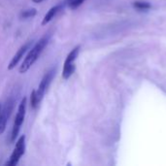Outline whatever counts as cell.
<instances>
[{"mask_svg": "<svg viewBox=\"0 0 166 166\" xmlns=\"http://www.w3.org/2000/svg\"><path fill=\"white\" fill-rule=\"evenodd\" d=\"M133 6L137 9H140V10H148L152 7L151 4L149 2H146V1H135L133 3Z\"/></svg>", "mask_w": 166, "mask_h": 166, "instance_id": "7c38bea8", "label": "cell"}, {"mask_svg": "<svg viewBox=\"0 0 166 166\" xmlns=\"http://www.w3.org/2000/svg\"><path fill=\"white\" fill-rule=\"evenodd\" d=\"M61 8H62V5H56V6L51 7V8L48 11V12H47V14L45 15L41 25H46L47 24H49V22L55 18V15L58 14L59 11L61 10Z\"/></svg>", "mask_w": 166, "mask_h": 166, "instance_id": "52a82bcc", "label": "cell"}, {"mask_svg": "<svg viewBox=\"0 0 166 166\" xmlns=\"http://www.w3.org/2000/svg\"><path fill=\"white\" fill-rule=\"evenodd\" d=\"M37 14V11L35 8H30V9H26L24 10L21 13V19H28V18H33L35 17Z\"/></svg>", "mask_w": 166, "mask_h": 166, "instance_id": "30bf717a", "label": "cell"}, {"mask_svg": "<svg viewBox=\"0 0 166 166\" xmlns=\"http://www.w3.org/2000/svg\"><path fill=\"white\" fill-rule=\"evenodd\" d=\"M0 111H1V106H0Z\"/></svg>", "mask_w": 166, "mask_h": 166, "instance_id": "9a60e30c", "label": "cell"}, {"mask_svg": "<svg viewBox=\"0 0 166 166\" xmlns=\"http://www.w3.org/2000/svg\"><path fill=\"white\" fill-rule=\"evenodd\" d=\"M32 1L34 3H41L42 1H44V0H32Z\"/></svg>", "mask_w": 166, "mask_h": 166, "instance_id": "5bb4252c", "label": "cell"}, {"mask_svg": "<svg viewBox=\"0 0 166 166\" xmlns=\"http://www.w3.org/2000/svg\"><path fill=\"white\" fill-rule=\"evenodd\" d=\"M48 45V38L47 37H43L39 40V41L35 44V46L29 51V53L27 54L26 58H25L22 64L20 67V73L21 74H25L29 70V68L35 63L36 60L39 58L40 55L45 49L46 46Z\"/></svg>", "mask_w": 166, "mask_h": 166, "instance_id": "6da1fadb", "label": "cell"}, {"mask_svg": "<svg viewBox=\"0 0 166 166\" xmlns=\"http://www.w3.org/2000/svg\"><path fill=\"white\" fill-rule=\"evenodd\" d=\"M31 43L32 42H27L26 44L22 45L21 47L18 50V51H17L16 55H14V58H12V60L10 61V63L8 65V70H13L14 68L16 67V65L19 63V61L21 59V58L24 56V55L26 53V51L29 49Z\"/></svg>", "mask_w": 166, "mask_h": 166, "instance_id": "8992f818", "label": "cell"}, {"mask_svg": "<svg viewBox=\"0 0 166 166\" xmlns=\"http://www.w3.org/2000/svg\"><path fill=\"white\" fill-rule=\"evenodd\" d=\"M55 75V68H51V69L46 73L44 75V77L42 78L41 82H40V84H39L38 89H36L37 96H38V99L40 102H41V100L43 99L45 92L47 91L49 85H50L51 82L53 81Z\"/></svg>", "mask_w": 166, "mask_h": 166, "instance_id": "277c9868", "label": "cell"}, {"mask_svg": "<svg viewBox=\"0 0 166 166\" xmlns=\"http://www.w3.org/2000/svg\"><path fill=\"white\" fill-rule=\"evenodd\" d=\"M80 46H77V47L74 48L69 54H68V55L66 56L65 58V61H64V64L63 65H67V64H72L75 62V60L77 59L78 55H79V53H80Z\"/></svg>", "mask_w": 166, "mask_h": 166, "instance_id": "ba28073f", "label": "cell"}, {"mask_svg": "<svg viewBox=\"0 0 166 166\" xmlns=\"http://www.w3.org/2000/svg\"><path fill=\"white\" fill-rule=\"evenodd\" d=\"M14 102L12 100H8L5 104L4 108L0 111V134H2L7 126L8 119L11 116V113L13 111Z\"/></svg>", "mask_w": 166, "mask_h": 166, "instance_id": "5b68a950", "label": "cell"}, {"mask_svg": "<svg viewBox=\"0 0 166 166\" xmlns=\"http://www.w3.org/2000/svg\"><path fill=\"white\" fill-rule=\"evenodd\" d=\"M25 111H26V97H24L20 103L18 113H17L16 118H15L14 126L12 129V135H11V141L12 142H15L17 137L19 135L21 126V124L24 123L25 118Z\"/></svg>", "mask_w": 166, "mask_h": 166, "instance_id": "7a4b0ae2", "label": "cell"}, {"mask_svg": "<svg viewBox=\"0 0 166 166\" xmlns=\"http://www.w3.org/2000/svg\"><path fill=\"white\" fill-rule=\"evenodd\" d=\"M25 153V135H21L18 141L16 142V146L14 151L11 154L8 161L5 163L6 166H16L19 163L20 158L24 156Z\"/></svg>", "mask_w": 166, "mask_h": 166, "instance_id": "3957f363", "label": "cell"}, {"mask_svg": "<svg viewBox=\"0 0 166 166\" xmlns=\"http://www.w3.org/2000/svg\"><path fill=\"white\" fill-rule=\"evenodd\" d=\"M39 99H38V96H37V92H36V89H33L30 93V106L32 109H36L39 105Z\"/></svg>", "mask_w": 166, "mask_h": 166, "instance_id": "8fae6325", "label": "cell"}, {"mask_svg": "<svg viewBox=\"0 0 166 166\" xmlns=\"http://www.w3.org/2000/svg\"><path fill=\"white\" fill-rule=\"evenodd\" d=\"M85 2V0H67L68 7L71 10H75L78 7H80L81 5Z\"/></svg>", "mask_w": 166, "mask_h": 166, "instance_id": "4fadbf2b", "label": "cell"}, {"mask_svg": "<svg viewBox=\"0 0 166 166\" xmlns=\"http://www.w3.org/2000/svg\"><path fill=\"white\" fill-rule=\"evenodd\" d=\"M76 70V65L75 63H72V64H67V65H63V71H62V78L64 80L69 79L73 73L75 72Z\"/></svg>", "mask_w": 166, "mask_h": 166, "instance_id": "9c48e42d", "label": "cell"}]
</instances>
